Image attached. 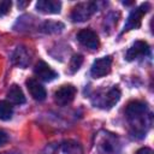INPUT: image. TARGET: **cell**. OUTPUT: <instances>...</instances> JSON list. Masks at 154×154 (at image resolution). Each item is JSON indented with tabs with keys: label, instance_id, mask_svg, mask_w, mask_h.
<instances>
[{
	"label": "cell",
	"instance_id": "cell-8",
	"mask_svg": "<svg viewBox=\"0 0 154 154\" xmlns=\"http://www.w3.org/2000/svg\"><path fill=\"white\" fill-rule=\"evenodd\" d=\"M77 40L84 47H88L90 49H97L99 46H100L99 36L91 29H83V30H81L77 34Z\"/></svg>",
	"mask_w": 154,
	"mask_h": 154
},
{
	"label": "cell",
	"instance_id": "cell-17",
	"mask_svg": "<svg viewBox=\"0 0 154 154\" xmlns=\"http://www.w3.org/2000/svg\"><path fill=\"white\" fill-rule=\"evenodd\" d=\"M64 28V24L63 23H57V22H46L43 24V31L45 32H57V31H60L61 29Z\"/></svg>",
	"mask_w": 154,
	"mask_h": 154
},
{
	"label": "cell",
	"instance_id": "cell-1",
	"mask_svg": "<svg viewBox=\"0 0 154 154\" xmlns=\"http://www.w3.org/2000/svg\"><path fill=\"white\" fill-rule=\"evenodd\" d=\"M125 114L130 122V124L135 128V131H141L142 134L146 132L144 126H149V123H147V119H150V114L148 113V108L144 103L140 101H135L129 103L126 107Z\"/></svg>",
	"mask_w": 154,
	"mask_h": 154
},
{
	"label": "cell",
	"instance_id": "cell-16",
	"mask_svg": "<svg viewBox=\"0 0 154 154\" xmlns=\"http://www.w3.org/2000/svg\"><path fill=\"white\" fill-rule=\"evenodd\" d=\"M13 107L8 101H0V120H8L12 118Z\"/></svg>",
	"mask_w": 154,
	"mask_h": 154
},
{
	"label": "cell",
	"instance_id": "cell-20",
	"mask_svg": "<svg viewBox=\"0 0 154 154\" xmlns=\"http://www.w3.org/2000/svg\"><path fill=\"white\" fill-rule=\"evenodd\" d=\"M7 141H8V136H7V134H6L5 131L0 130V146L5 144Z\"/></svg>",
	"mask_w": 154,
	"mask_h": 154
},
{
	"label": "cell",
	"instance_id": "cell-4",
	"mask_svg": "<svg viewBox=\"0 0 154 154\" xmlns=\"http://www.w3.org/2000/svg\"><path fill=\"white\" fill-rule=\"evenodd\" d=\"M150 5L148 2H144L142 4L140 7L132 10L128 17V20L124 25V30L123 31H128V30H131V29H137L140 28L141 25V22H142V17L148 12Z\"/></svg>",
	"mask_w": 154,
	"mask_h": 154
},
{
	"label": "cell",
	"instance_id": "cell-13",
	"mask_svg": "<svg viewBox=\"0 0 154 154\" xmlns=\"http://www.w3.org/2000/svg\"><path fill=\"white\" fill-rule=\"evenodd\" d=\"M26 88H28L30 95L32 96V99H35L36 101H43L47 96L45 87L42 84H40L34 78H30V79L26 81Z\"/></svg>",
	"mask_w": 154,
	"mask_h": 154
},
{
	"label": "cell",
	"instance_id": "cell-3",
	"mask_svg": "<svg viewBox=\"0 0 154 154\" xmlns=\"http://www.w3.org/2000/svg\"><path fill=\"white\" fill-rule=\"evenodd\" d=\"M82 147L75 141H64L47 147L46 154H82Z\"/></svg>",
	"mask_w": 154,
	"mask_h": 154
},
{
	"label": "cell",
	"instance_id": "cell-7",
	"mask_svg": "<svg viewBox=\"0 0 154 154\" xmlns=\"http://www.w3.org/2000/svg\"><path fill=\"white\" fill-rule=\"evenodd\" d=\"M99 150L100 154H118L119 153V143L116 136L111 134H106L99 141Z\"/></svg>",
	"mask_w": 154,
	"mask_h": 154
},
{
	"label": "cell",
	"instance_id": "cell-15",
	"mask_svg": "<svg viewBox=\"0 0 154 154\" xmlns=\"http://www.w3.org/2000/svg\"><path fill=\"white\" fill-rule=\"evenodd\" d=\"M7 99L16 105H22L25 102V96L22 90V88L17 84H12L7 91Z\"/></svg>",
	"mask_w": 154,
	"mask_h": 154
},
{
	"label": "cell",
	"instance_id": "cell-14",
	"mask_svg": "<svg viewBox=\"0 0 154 154\" xmlns=\"http://www.w3.org/2000/svg\"><path fill=\"white\" fill-rule=\"evenodd\" d=\"M12 60L16 65L20 67H26L30 63V55L24 47H18L12 55Z\"/></svg>",
	"mask_w": 154,
	"mask_h": 154
},
{
	"label": "cell",
	"instance_id": "cell-12",
	"mask_svg": "<svg viewBox=\"0 0 154 154\" xmlns=\"http://www.w3.org/2000/svg\"><path fill=\"white\" fill-rule=\"evenodd\" d=\"M36 10L45 14H57L61 10V2L57 0H38Z\"/></svg>",
	"mask_w": 154,
	"mask_h": 154
},
{
	"label": "cell",
	"instance_id": "cell-11",
	"mask_svg": "<svg viewBox=\"0 0 154 154\" xmlns=\"http://www.w3.org/2000/svg\"><path fill=\"white\" fill-rule=\"evenodd\" d=\"M149 53V46L147 45V42L144 41H136L126 52L125 54V59L128 61H132L135 59H137L138 57L142 55H147Z\"/></svg>",
	"mask_w": 154,
	"mask_h": 154
},
{
	"label": "cell",
	"instance_id": "cell-21",
	"mask_svg": "<svg viewBox=\"0 0 154 154\" xmlns=\"http://www.w3.org/2000/svg\"><path fill=\"white\" fill-rule=\"evenodd\" d=\"M135 154H153V150L148 147H143V148H140Z\"/></svg>",
	"mask_w": 154,
	"mask_h": 154
},
{
	"label": "cell",
	"instance_id": "cell-5",
	"mask_svg": "<svg viewBox=\"0 0 154 154\" xmlns=\"http://www.w3.org/2000/svg\"><path fill=\"white\" fill-rule=\"evenodd\" d=\"M111 66H112V58L109 55L103 57V58H100V59H96L93 63V65H91L90 73H91V76L94 78L103 77V76H106V75L109 73Z\"/></svg>",
	"mask_w": 154,
	"mask_h": 154
},
{
	"label": "cell",
	"instance_id": "cell-18",
	"mask_svg": "<svg viewBox=\"0 0 154 154\" xmlns=\"http://www.w3.org/2000/svg\"><path fill=\"white\" fill-rule=\"evenodd\" d=\"M82 63H83V57H82L81 54H75V55L71 58V61H70V72H71V73L76 72V71L81 67Z\"/></svg>",
	"mask_w": 154,
	"mask_h": 154
},
{
	"label": "cell",
	"instance_id": "cell-10",
	"mask_svg": "<svg viewBox=\"0 0 154 154\" xmlns=\"http://www.w3.org/2000/svg\"><path fill=\"white\" fill-rule=\"evenodd\" d=\"M34 72L43 82H51V81H53V79H55L58 77V73L47 63H45L42 60H40L36 64V66L34 69Z\"/></svg>",
	"mask_w": 154,
	"mask_h": 154
},
{
	"label": "cell",
	"instance_id": "cell-6",
	"mask_svg": "<svg viewBox=\"0 0 154 154\" xmlns=\"http://www.w3.org/2000/svg\"><path fill=\"white\" fill-rule=\"evenodd\" d=\"M76 93H77V90L72 84H66V85L60 87L54 93V100L58 105L65 106V105H69L70 102L73 101Z\"/></svg>",
	"mask_w": 154,
	"mask_h": 154
},
{
	"label": "cell",
	"instance_id": "cell-9",
	"mask_svg": "<svg viewBox=\"0 0 154 154\" xmlns=\"http://www.w3.org/2000/svg\"><path fill=\"white\" fill-rule=\"evenodd\" d=\"M120 99V90L117 87L111 88L106 94H103L95 103L101 108H111L113 107Z\"/></svg>",
	"mask_w": 154,
	"mask_h": 154
},
{
	"label": "cell",
	"instance_id": "cell-19",
	"mask_svg": "<svg viewBox=\"0 0 154 154\" xmlns=\"http://www.w3.org/2000/svg\"><path fill=\"white\" fill-rule=\"evenodd\" d=\"M12 6V2L8 1V0H5V1H0V17L7 14L10 12V8Z\"/></svg>",
	"mask_w": 154,
	"mask_h": 154
},
{
	"label": "cell",
	"instance_id": "cell-2",
	"mask_svg": "<svg viewBox=\"0 0 154 154\" xmlns=\"http://www.w3.org/2000/svg\"><path fill=\"white\" fill-rule=\"evenodd\" d=\"M97 11V6L94 1L79 2L76 5L71 12V19L73 22H85L88 20L95 12Z\"/></svg>",
	"mask_w": 154,
	"mask_h": 154
}]
</instances>
